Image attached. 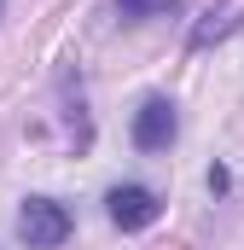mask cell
I'll return each instance as SVG.
<instances>
[{
  "instance_id": "6da1fadb",
  "label": "cell",
  "mask_w": 244,
  "mask_h": 250,
  "mask_svg": "<svg viewBox=\"0 0 244 250\" xmlns=\"http://www.w3.org/2000/svg\"><path fill=\"white\" fill-rule=\"evenodd\" d=\"M70 233H76V215L64 209L59 198H23V209H18V239L29 250H59Z\"/></svg>"
},
{
  "instance_id": "7a4b0ae2",
  "label": "cell",
  "mask_w": 244,
  "mask_h": 250,
  "mask_svg": "<svg viewBox=\"0 0 244 250\" xmlns=\"http://www.w3.org/2000/svg\"><path fill=\"white\" fill-rule=\"evenodd\" d=\"M105 215H111V227H122V233H145V227H157L163 198L151 187H140V181H122V187L105 192Z\"/></svg>"
},
{
  "instance_id": "3957f363",
  "label": "cell",
  "mask_w": 244,
  "mask_h": 250,
  "mask_svg": "<svg viewBox=\"0 0 244 250\" xmlns=\"http://www.w3.org/2000/svg\"><path fill=\"white\" fill-rule=\"evenodd\" d=\"M128 134H134L140 151H169L175 134H181V117H175V105H169L163 93H151V99L134 111V128H128Z\"/></svg>"
},
{
  "instance_id": "277c9868",
  "label": "cell",
  "mask_w": 244,
  "mask_h": 250,
  "mask_svg": "<svg viewBox=\"0 0 244 250\" xmlns=\"http://www.w3.org/2000/svg\"><path fill=\"white\" fill-rule=\"evenodd\" d=\"M122 18H134V23H145V18H175L181 12V0H111Z\"/></svg>"
}]
</instances>
